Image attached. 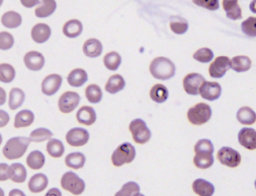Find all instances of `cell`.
<instances>
[{
	"instance_id": "cell-15",
	"label": "cell",
	"mask_w": 256,
	"mask_h": 196,
	"mask_svg": "<svg viewBox=\"0 0 256 196\" xmlns=\"http://www.w3.org/2000/svg\"><path fill=\"white\" fill-rule=\"evenodd\" d=\"M26 66L32 71H39L44 65V56L38 51H30L24 56Z\"/></svg>"
},
{
	"instance_id": "cell-30",
	"label": "cell",
	"mask_w": 256,
	"mask_h": 196,
	"mask_svg": "<svg viewBox=\"0 0 256 196\" xmlns=\"http://www.w3.org/2000/svg\"><path fill=\"white\" fill-rule=\"evenodd\" d=\"M252 60L247 56H237L231 60V68L237 72H245L251 68Z\"/></svg>"
},
{
	"instance_id": "cell-8",
	"label": "cell",
	"mask_w": 256,
	"mask_h": 196,
	"mask_svg": "<svg viewBox=\"0 0 256 196\" xmlns=\"http://www.w3.org/2000/svg\"><path fill=\"white\" fill-rule=\"evenodd\" d=\"M80 100L81 97L77 93L71 92V91L64 93L60 97L58 101L60 111L64 114H69L72 112L79 104Z\"/></svg>"
},
{
	"instance_id": "cell-29",
	"label": "cell",
	"mask_w": 256,
	"mask_h": 196,
	"mask_svg": "<svg viewBox=\"0 0 256 196\" xmlns=\"http://www.w3.org/2000/svg\"><path fill=\"white\" fill-rule=\"evenodd\" d=\"M125 85V81L120 74H114L105 84V90L109 94H115L124 90Z\"/></svg>"
},
{
	"instance_id": "cell-6",
	"label": "cell",
	"mask_w": 256,
	"mask_h": 196,
	"mask_svg": "<svg viewBox=\"0 0 256 196\" xmlns=\"http://www.w3.org/2000/svg\"><path fill=\"white\" fill-rule=\"evenodd\" d=\"M129 131L132 134L134 142L138 144H146L151 138V131L141 119H135L131 121L129 125Z\"/></svg>"
},
{
	"instance_id": "cell-31",
	"label": "cell",
	"mask_w": 256,
	"mask_h": 196,
	"mask_svg": "<svg viewBox=\"0 0 256 196\" xmlns=\"http://www.w3.org/2000/svg\"><path fill=\"white\" fill-rule=\"evenodd\" d=\"M150 96L153 101L157 103H163L168 99V90L162 84H155L150 90Z\"/></svg>"
},
{
	"instance_id": "cell-28",
	"label": "cell",
	"mask_w": 256,
	"mask_h": 196,
	"mask_svg": "<svg viewBox=\"0 0 256 196\" xmlns=\"http://www.w3.org/2000/svg\"><path fill=\"white\" fill-rule=\"evenodd\" d=\"M64 35L68 38H76L81 35L83 31V25L78 20H70L65 23L64 29Z\"/></svg>"
},
{
	"instance_id": "cell-20",
	"label": "cell",
	"mask_w": 256,
	"mask_h": 196,
	"mask_svg": "<svg viewBox=\"0 0 256 196\" xmlns=\"http://www.w3.org/2000/svg\"><path fill=\"white\" fill-rule=\"evenodd\" d=\"M192 190L198 196H212L215 192V187L204 179H197L193 182Z\"/></svg>"
},
{
	"instance_id": "cell-51",
	"label": "cell",
	"mask_w": 256,
	"mask_h": 196,
	"mask_svg": "<svg viewBox=\"0 0 256 196\" xmlns=\"http://www.w3.org/2000/svg\"><path fill=\"white\" fill-rule=\"evenodd\" d=\"M8 196H26V195L21 190L14 189V190H12L10 192Z\"/></svg>"
},
{
	"instance_id": "cell-36",
	"label": "cell",
	"mask_w": 256,
	"mask_h": 196,
	"mask_svg": "<svg viewBox=\"0 0 256 196\" xmlns=\"http://www.w3.org/2000/svg\"><path fill=\"white\" fill-rule=\"evenodd\" d=\"M47 152L54 158H60L64 155L65 147L62 141L54 138L47 144Z\"/></svg>"
},
{
	"instance_id": "cell-17",
	"label": "cell",
	"mask_w": 256,
	"mask_h": 196,
	"mask_svg": "<svg viewBox=\"0 0 256 196\" xmlns=\"http://www.w3.org/2000/svg\"><path fill=\"white\" fill-rule=\"evenodd\" d=\"M76 118L79 124L82 125L91 126L95 124L96 120V114L92 107L83 106L77 112Z\"/></svg>"
},
{
	"instance_id": "cell-53",
	"label": "cell",
	"mask_w": 256,
	"mask_h": 196,
	"mask_svg": "<svg viewBox=\"0 0 256 196\" xmlns=\"http://www.w3.org/2000/svg\"><path fill=\"white\" fill-rule=\"evenodd\" d=\"M144 196V195L141 194V193H135V194H134V196Z\"/></svg>"
},
{
	"instance_id": "cell-14",
	"label": "cell",
	"mask_w": 256,
	"mask_h": 196,
	"mask_svg": "<svg viewBox=\"0 0 256 196\" xmlns=\"http://www.w3.org/2000/svg\"><path fill=\"white\" fill-rule=\"evenodd\" d=\"M238 141L247 150L256 149V131L253 128H244L239 131Z\"/></svg>"
},
{
	"instance_id": "cell-16",
	"label": "cell",
	"mask_w": 256,
	"mask_h": 196,
	"mask_svg": "<svg viewBox=\"0 0 256 196\" xmlns=\"http://www.w3.org/2000/svg\"><path fill=\"white\" fill-rule=\"evenodd\" d=\"M195 156L193 159V163L197 168L200 169H207L212 166L214 163V152L210 151H194Z\"/></svg>"
},
{
	"instance_id": "cell-33",
	"label": "cell",
	"mask_w": 256,
	"mask_h": 196,
	"mask_svg": "<svg viewBox=\"0 0 256 196\" xmlns=\"http://www.w3.org/2000/svg\"><path fill=\"white\" fill-rule=\"evenodd\" d=\"M86 157L81 153H71L65 157V163L66 166L73 169L82 168L85 164Z\"/></svg>"
},
{
	"instance_id": "cell-32",
	"label": "cell",
	"mask_w": 256,
	"mask_h": 196,
	"mask_svg": "<svg viewBox=\"0 0 256 196\" xmlns=\"http://www.w3.org/2000/svg\"><path fill=\"white\" fill-rule=\"evenodd\" d=\"M45 157L38 150H34L29 154L27 158V165L32 170H39L44 166Z\"/></svg>"
},
{
	"instance_id": "cell-26",
	"label": "cell",
	"mask_w": 256,
	"mask_h": 196,
	"mask_svg": "<svg viewBox=\"0 0 256 196\" xmlns=\"http://www.w3.org/2000/svg\"><path fill=\"white\" fill-rule=\"evenodd\" d=\"M35 116L30 110H23L17 114L14 119V127L16 129L27 127L33 123Z\"/></svg>"
},
{
	"instance_id": "cell-10",
	"label": "cell",
	"mask_w": 256,
	"mask_h": 196,
	"mask_svg": "<svg viewBox=\"0 0 256 196\" xmlns=\"http://www.w3.org/2000/svg\"><path fill=\"white\" fill-rule=\"evenodd\" d=\"M231 68V60L228 57H218L209 67V74L214 78H221Z\"/></svg>"
},
{
	"instance_id": "cell-21",
	"label": "cell",
	"mask_w": 256,
	"mask_h": 196,
	"mask_svg": "<svg viewBox=\"0 0 256 196\" xmlns=\"http://www.w3.org/2000/svg\"><path fill=\"white\" fill-rule=\"evenodd\" d=\"M48 185V179L44 174H36L30 178L28 183L29 190L33 193L44 191Z\"/></svg>"
},
{
	"instance_id": "cell-12",
	"label": "cell",
	"mask_w": 256,
	"mask_h": 196,
	"mask_svg": "<svg viewBox=\"0 0 256 196\" xmlns=\"http://www.w3.org/2000/svg\"><path fill=\"white\" fill-rule=\"evenodd\" d=\"M222 94V87L217 82L205 81L201 85L199 90V94L204 99L208 101H214L218 99Z\"/></svg>"
},
{
	"instance_id": "cell-40",
	"label": "cell",
	"mask_w": 256,
	"mask_h": 196,
	"mask_svg": "<svg viewBox=\"0 0 256 196\" xmlns=\"http://www.w3.org/2000/svg\"><path fill=\"white\" fill-rule=\"evenodd\" d=\"M53 133L50 130L45 128H39L31 132L30 139L32 142L40 143L51 139Z\"/></svg>"
},
{
	"instance_id": "cell-1",
	"label": "cell",
	"mask_w": 256,
	"mask_h": 196,
	"mask_svg": "<svg viewBox=\"0 0 256 196\" xmlns=\"http://www.w3.org/2000/svg\"><path fill=\"white\" fill-rule=\"evenodd\" d=\"M175 71V65L166 57H157L150 64V73L157 79L162 81L170 79L174 76Z\"/></svg>"
},
{
	"instance_id": "cell-42",
	"label": "cell",
	"mask_w": 256,
	"mask_h": 196,
	"mask_svg": "<svg viewBox=\"0 0 256 196\" xmlns=\"http://www.w3.org/2000/svg\"><path fill=\"white\" fill-rule=\"evenodd\" d=\"M214 52L207 48H200L193 54V58L202 64L210 63L214 59Z\"/></svg>"
},
{
	"instance_id": "cell-13",
	"label": "cell",
	"mask_w": 256,
	"mask_h": 196,
	"mask_svg": "<svg viewBox=\"0 0 256 196\" xmlns=\"http://www.w3.org/2000/svg\"><path fill=\"white\" fill-rule=\"evenodd\" d=\"M62 82V77L59 74H50L44 78L41 84V90L43 94L48 97L54 95L61 87Z\"/></svg>"
},
{
	"instance_id": "cell-44",
	"label": "cell",
	"mask_w": 256,
	"mask_h": 196,
	"mask_svg": "<svg viewBox=\"0 0 256 196\" xmlns=\"http://www.w3.org/2000/svg\"><path fill=\"white\" fill-rule=\"evenodd\" d=\"M244 33L250 37H256V18L250 17L241 24Z\"/></svg>"
},
{
	"instance_id": "cell-43",
	"label": "cell",
	"mask_w": 256,
	"mask_h": 196,
	"mask_svg": "<svg viewBox=\"0 0 256 196\" xmlns=\"http://www.w3.org/2000/svg\"><path fill=\"white\" fill-rule=\"evenodd\" d=\"M140 187L135 182H128L123 186L120 191L114 196H133L135 193H139Z\"/></svg>"
},
{
	"instance_id": "cell-22",
	"label": "cell",
	"mask_w": 256,
	"mask_h": 196,
	"mask_svg": "<svg viewBox=\"0 0 256 196\" xmlns=\"http://www.w3.org/2000/svg\"><path fill=\"white\" fill-rule=\"evenodd\" d=\"M223 6L226 12L227 18L233 21L242 18V11L239 6L237 0H224Z\"/></svg>"
},
{
	"instance_id": "cell-3",
	"label": "cell",
	"mask_w": 256,
	"mask_h": 196,
	"mask_svg": "<svg viewBox=\"0 0 256 196\" xmlns=\"http://www.w3.org/2000/svg\"><path fill=\"white\" fill-rule=\"evenodd\" d=\"M212 110L206 103L200 102L189 109L187 118L192 125L201 126L210 120Z\"/></svg>"
},
{
	"instance_id": "cell-27",
	"label": "cell",
	"mask_w": 256,
	"mask_h": 196,
	"mask_svg": "<svg viewBox=\"0 0 256 196\" xmlns=\"http://www.w3.org/2000/svg\"><path fill=\"white\" fill-rule=\"evenodd\" d=\"M237 119L243 125H253L256 122V114L250 107H242L237 111Z\"/></svg>"
},
{
	"instance_id": "cell-25",
	"label": "cell",
	"mask_w": 256,
	"mask_h": 196,
	"mask_svg": "<svg viewBox=\"0 0 256 196\" xmlns=\"http://www.w3.org/2000/svg\"><path fill=\"white\" fill-rule=\"evenodd\" d=\"M88 80V75L85 70L75 68L72 70L67 78L68 84L74 87H80L84 85Z\"/></svg>"
},
{
	"instance_id": "cell-50",
	"label": "cell",
	"mask_w": 256,
	"mask_h": 196,
	"mask_svg": "<svg viewBox=\"0 0 256 196\" xmlns=\"http://www.w3.org/2000/svg\"><path fill=\"white\" fill-rule=\"evenodd\" d=\"M21 3L27 8H31V7H33L37 4H39L40 1H21Z\"/></svg>"
},
{
	"instance_id": "cell-39",
	"label": "cell",
	"mask_w": 256,
	"mask_h": 196,
	"mask_svg": "<svg viewBox=\"0 0 256 196\" xmlns=\"http://www.w3.org/2000/svg\"><path fill=\"white\" fill-rule=\"evenodd\" d=\"M86 97L90 102L95 104L98 103L102 98V91L99 86L90 84L86 88Z\"/></svg>"
},
{
	"instance_id": "cell-23",
	"label": "cell",
	"mask_w": 256,
	"mask_h": 196,
	"mask_svg": "<svg viewBox=\"0 0 256 196\" xmlns=\"http://www.w3.org/2000/svg\"><path fill=\"white\" fill-rule=\"evenodd\" d=\"M83 51L87 57L91 58L99 57L102 53V44L96 38H90L84 43Z\"/></svg>"
},
{
	"instance_id": "cell-19",
	"label": "cell",
	"mask_w": 256,
	"mask_h": 196,
	"mask_svg": "<svg viewBox=\"0 0 256 196\" xmlns=\"http://www.w3.org/2000/svg\"><path fill=\"white\" fill-rule=\"evenodd\" d=\"M8 178L17 184H22L27 179V170L21 163L11 164L8 168Z\"/></svg>"
},
{
	"instance_id": "cell-35",
	"label": "cell",
	"mask_w": 256,
	"mask_h": 196,
	"mask_svg": "<svg viewBox=\"0 0 256 196\" xmlns=\"http://www.w3.org/2000/svg\"><path fill=\"white\" fill-rule=\"evenodd\" d=\"M25 100V94L19 88H13L9 94L8 105L11 110H17L22 105Z\"/></svg>"
},
{
	"instance_id": "cell-34",
	"label": "cell",
	"mask_w": 256,
	"mask_h": 196,
	"mask_svg": "<svg viewBox=\"0 0 256 196\" xmlns=\"http://www.w3.org/2000/svg\"><path fill=\"white\" fill-rule=\"evenodd\" d=\"M1 21L4 27L9 29H14L21 26V23H22V18H21V14H18L16 11H10L2 15Z\"/></svg>"
},
{
	"instance_id": "cell-47",
	"label": "cell",
	"mask_w": 256,
	"mask_h": 196,
	"mask_svg": "<svg viewBox=\"0 0 256 196\" xmlns=\"http://www.w3.org/2000/svg\"><path fill=\"white\" fill-rule=\"evenodd\" d=\"M8 164L5 163H1L0 164V180L1 181H5L8 178Z\"/></svg>"
},
{
	"instance_id": "cell-18",
	"label": "cell",
	"mask_w": 256,
	"mask_h": 196,
	"mask_svg": "<svg viewBox=\"0 0 256 196\" xmlns=\"http://www.w3.org/2000/svg\"><path fill=\"white\" fill-rule=\"evenodd\" d=\"M51 30L49 26L45 24H38L32 28L31 35L32 39L38 44L45 42L49 39Z\"/></svg>"
},
{
	"instance_id": "cell-41",
	"label": "cell",
	"mask_w": 256,
	"mask_h": 196,
	"mask_svg": "<svg viewBox=\"0 0 256 196\" xmlns=\"http://www.w3.org/2000/svg\"><path fill=\"white\" fill-rule=\"evenodd\" d=\"M15 78V70L10 64H2L0 65V81L3 83L11 82Z\"/></svg>"
},
{
	"instance_id": "cell-46",
	"label": "cell",
	"mask_w": 256,
	"mask_h": 196,
	"mask_svg": "<svg viewBox=\"0 0 256 196\" xmlns=\"http://www.w3.org/2000/svg\"><path fill=\"white\" fill-rule=\"evenodd\" d=\"M193 2L198 6L207 8L211 11H215L220 7V3L217 0H197V1H193Z\"/></svg>"
},
{
	"instance_id": "cell-5",
	"label": "cell",
	"mask_w": 256,
	"mask_h": 196,
	"mask_svg": "<svg viewBox=\"0 0 256 196\" xmlns=\"http://www.w3.org/2000/svg\"><path fill=\"white\" fill-rule=\"evenodd\" d=\"M61 187L74 196L82 194L85 190V183L75 173L68 171L61 178Z\"/></svg>"
},
{
	"instance_id": "cell-38",
	"label": "cell",
	"mask_w": 256,
	"mask_h": 196,
	"mask_svg": "<svg viewBox=\"0 0 256 196\" xmlns=\"http://www.w3.org/2000/svg\"><path fill=\"white\" fill-rule=\"evenodd\" d=\"M122 59L120 54L117 52L108 53L104 57V64L108 69L111 71H116L118 69L119 66L121 64Z\"/></svg>"
},
{
	"instance_id": "cell-11",
	"label": "cell",
	"mask_w": 256,
	"mask_h": 196,
	"mask_svg": "<svg viewBox=\"0 0 256 196\" xmlns=\"http://www.w3.org/2000/svg\"><path fill=\"white\" fill-rule=\"evenodd\" d=\"M90 134L87 130L82 128H74L69 130L65 136V140L70 146L82 147L88 142Z\"/></svg>"
},
{
	"instance_id": "cell-49",
	"label": "cell",
	"mask_w": 256,
	"mask_h": 196,
	"mask_svg": "<svg viewBox=\"0 0 256 196\" xmlns=\"http://www.w3.org/2000/svg\"><path fill=\"white\" fill-rule=\"evenodd\" d=\"M44 196H62V193L57 188H52L48 190V193Z\"/></svg>"
},
{
	"instance_id": "cell-2",
	"label": "cell",
	"mask_w": 256,
	"mask_h": 196,
	"mask_svg": "<svg viewBox=\"0 0 256 196\" xmlns=\"http://www.w3.org/2000/svg\"><path fill=\"white\" fill-rule=\"evenodd\" d=\"M30 139L26 137H15L7 141L3 147L4 157L9 160L21 158L27 152L30 144Z\"/></svg>"
},
{
	"instance_id": "cell-45",
	"label": "cell",
	"mask_w": 256,
	"mask_h": 196,
	"mask_svg": "<svg viewBox=\"0 0 256 196\" xmlns=\"http://www.w3.org/2000/svg\"><path fill=\"white\" fill-rule=\"evenodd\" d=\"M14 37L9 33L2 32L0 33V48L6 51L14 45Z\"/></svg>"
},
{
	"instance_id": "cell-4",
	"label": "cell",
	"mask_w": 256,
	"mask_h": 196,
	"mask_svg": "<svg viewBox=\"0 0 256 196\" xmlns=\"http://www.w3.org/2000/svg\"><path fill=\"white\" fill-rule=\"evenodd\" d=\"M135 156L136 151L134 146L130 143H124L114 150L111 157V161L114 166L120 167L124 164L131 163L135 158Z\"/></svg>"
},
{
	"instance_id": "cell-54",
	"label": "cell",
	"mask_w": 256,
	"mask_h": 196,
	"mask_svg": "<svg viewBox=\"0 0 256 196\" xmlns=\"http://www.w3.org/2000/svg\"><path fill=\"white\" fill-rule=\"evenodd\" d=\"M255 187H256V182H255Z\"/></svg>"
},
{
	"instance_id": "cell-9",
	"label": "cell",
	"mask_w": 256,
	"mask_h": 196,
	"mask_svg": "<svg viewBox=\"0 0 256 196\" xmlns=\"http://www.w3.org/2000/svg\"><path fill=\"white\" fill-rule=\"evenodd\" d=\"M205 82V79L198 73H190L184 78L183 84L184 88L189 95L197 96L199 94L201 85Z\"/></svg>"
},
{
	"instance_id": "cell-24",
	"label": "cell",
	"mask_w": 256,
	"mask_h": 196,
	"mask_svg": "<svg viewBox=\"0 0 256 196\" xmlns=\"http://www.w3.org/2000/svg\"><path fill=\"white\" fill-rule=\"evenodd\" d=\"M57 2L54 0H42L35 8V14L40 18H48L55 11Z\"/></svg>"
},
{
	"instance_id": "cell-48",
	"label": "cell",
	"mask_w": 256,
	"mask_h": 196,
	"mask_svg": "<svg viewBox=\"0 0 256 196\" xmlns=\"http://www.w3.org/2000/svg\"><path fill=\"white\" fill-rule=\"evenodd\" d=\"M0 114H1V127H3L9 121V117L8 114L3 111H0Z\"/></svg>"
},
{
	"instance_id": "cell-37",
	"label": "cell",
	"mask_w": 256,
	"mask_h": 196,
	"mask_svg": "<svg viewBox=\"0 0 256 196\" xmlns=\"http://www.w3.org/2000/svg\"><path fill=\"white\" fill-rule=\"evenodd\" d=\"M170 28L172 32L177 35H182L187 33L189 25L187 20L180 17H172L170 21Z\"/></svg>"
},
{
	"instance_id": "cell-52",
	"label": "cell",
	"mask_w": 256,
	"mask_h": 196,
	"mask_svg": "<svg viewBox=\"0 0 256 196\" xmlns=\"http://www.w3.org/2000/svg\"><path fill=\"white\" fill-rule=\"evenodd\" d=\"M250 10H251L252 12L256 14V0L253 1V2L250 3Z\"/></svg>"
},
{
	"instance_id": "cell-7",
	"label": "cell",
	"mask_w": 256,
	"mask_h": 196,
	"mask_svg": "<svg viewBox=\"0 0 256 196\" xmlns=\"http://www.w3.org/2000/svg\"><path fill=\"white\" fill-rule=\"evenodd\" d=\"M217 159L221 164L229 168H236L241 163V156L237 150L228 147H223L217 153Z\"/></svg>"
}]
</instances>
